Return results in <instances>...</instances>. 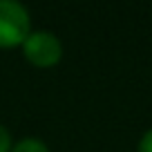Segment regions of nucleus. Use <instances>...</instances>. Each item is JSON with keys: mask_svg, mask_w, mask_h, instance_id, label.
Instances as JSON below:
<instances>
[{"mask_svg": "<svg viewBox=\"0 0 152 152\" xmlns=\"http://www.w3.org/2000/svg\"><path fill=\"white\" fill-rule=\"evenodd\" d=\"M29 34H31L29 11L16 0H0V47H18L27 40Z\"/></svg>", "mask_w": 152, "mask_h": 152, "instance_id": "obj_1", "label": "nucleus"}, {"mask_svg": "<svg viewBox=\"0 0 152 152\" xmlns=\"http://www.w3.org/2000/svg\"><path fill=\"white\" fill-rule=\"evenodd\" d=\"M23 54L34 67H54L63 58V43L56 34L38 29L23 43Z\"/></svg>", "mask_w": 152, "mask_h": 152, "instance_id": "obj_2", "label": "nucleus"}, {"mask_svg": "<svg viewBox=\"0 0 152 152\" xmlns=\"http://www.w3.org/2000/svg\"><path fill=\"white\" fill-rule=\"evenodd\" d=\"M11 152H49V148L40 139L27 137V139H20L16 145H11Z\"/></svg>", "mask_w": 152, "mask_h": 152, "instance_id": "obj_3", "label": "nucleus"}, {"mask_svg": "<svg viewBox=\"0 0 152 152\" xmlns=\"http://www.w3.org/2000/svg\"><path fill=\"white\" fill-rule=\"evenodd\" d=\"M137 152H152V130H148V132L139 139Z\"/></svg>", "mask_w": 152, "mask_h": 152, "instance_id": "obj_4", "label": "nucleus"}, {"mask_svg": "<svg viewBox=\"0 0 152 152\" xmlns=\"http://www.w3.org/2000/svg\"><path fill=\"white\" fill-rule=\"evenodd\" d=\"M0 152H11V137L5 125H0Z\"/></svg>", "mask_w": 152, "mask_h": 152, "instance_id": "obj_5", "label": "nucleus"}]
</instances>
